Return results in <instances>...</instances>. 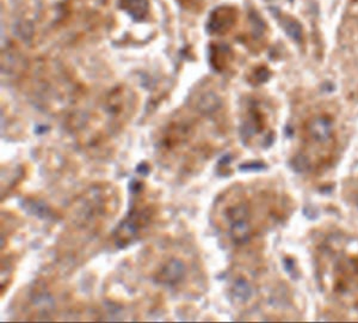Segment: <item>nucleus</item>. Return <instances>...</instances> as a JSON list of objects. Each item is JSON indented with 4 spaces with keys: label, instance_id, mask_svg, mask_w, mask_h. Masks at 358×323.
I'll use <instances>...</instances> for the list:
<instances>
[{
    "label": "nucleus",
    "instance_id": "nucleus-2",
    "mask_svg": "<svg viewBox=\"0 0 358 323\" xmlns=\"http://www.w3.org/2000/svg\"><path fill=\"white\" fill-rule=\"evenodd\" d=\"M306 135L312 143L329 146L334 143V125L326 115H315L306 125Z\"/></svg>",
    "mask_w": 358,
    "mask_h": 323
},
{
    "label": "nucleus",
    "instance_id": "nucleus-5",
    "mask_svg": "<svg viewBox=\"0 0 358 323\" xmlns=\"http://www.w3.org/2000/svg\"><path fill=\"white\" fill-rule=\"evenodd\" d=\"M282 28L285 29V33L288 34L295 42H301L303 39V33H302V27L296 20L290 18V17L282 16L281 20Z\"/></svg>",
    "mask_w": 358,
    "mask_h": 323
},
{
    "label": "nucleus",
    "instance_id": "nucleus-6",
    "mask_svg": "<svg viewBox=\"0 0 358 323\" xmlns=\"http://www.w3.org/2000/svg\"><path fill=\"white\" fill-rule=\"evenodd\" d=\"M233 294L236 296V299H239L241 302H246V301L250 299L251 295H252V291H251V287H250L246 280L239 279V280H236V284H234Z\"/></svg>",
    "mask_w": 358,
    "mask_h": 323
},
{
    "label": "nucleus",
    "instance_id": "nucleus-9",
    "mask_svg": "<svg viewBox=\"0 0 358 323\" xmlns=\"http://www.w3.org/2000/svg\"><path fill=\"white\" fill-rule=\"evenodd\" d=\"M357 206H358V194H357Z\"/></svg>",
    "mask_w": 358,
    "mask_h": 323
},
{
    "label": "nucleus",
    "instance_id": "nucleus-8",
    "mask_svg": "<svg viewBox=\"0 0 358 323\" xmlns=\"http://www.w3.org/2000/svg\"><path fill=\"white\" fill-rule=\"evenodd\" d=\"M138 172H140V174H143V175H147L148 172H150V169H148V167H147L146 164L143 163L138 165Z\"/></svg>",
    "mask_w": 358,
    "mask_h": 323
},
{
    "label": "nucleus",
    "instance_id": "nucleus-3",
    "mask_svg": "<svg viewBox=\"0 0 358 323\" xmlns=\"http://www.w3.org/2000/svg\"><path fill=\"white\" fill-rule=\"evenodd\" d=\"M236 11L233 8H219L209 18L208 29L213 34L226 33L236 22Z\"/></svg>",
    "mask_w": 358,
    "mask_h": 323
},
{
    "label": "nucleus",
    "instance_id": "nucleus-4",
    "mask_svg": "<svg viewBox=\"0 0 358 323\" xmlns=\"http://www.w3.org/2000/svg\"><path fill=\"white\" fill-rule=\"evenodd\" d=\"M184 275V265L178 260H172L159 274L158 280L166 285H175Z\"/></svg>",
    "mask_w": 358,
    "mask_h": 323
},
{
    "label": "nucleus",
    "instance_id": "nucleus-7",
    "mask_svg": "<svg viewBox=\"0 0 358 323\" xmlns=\"http://www.w3.org/2000/svg\"><path fill=\"white\" fill-rule=\"evenodd\" d=\"M129 188H131V192L138 193L140 189L143 188V186H141V184H138V181L133 180L129 184Z\"/></svg>",
    "mask_w": 358,
    "mask_h": 323
},
{
    "label": "nucleus",
    "instance_id": "nucleus-1",
    "mask_svg": "<svg viewBox=\"0 0 358 323\" xmlns=\"http://www.w3.org/2000/svg\"><path fill=\"white\" fill-rule=\"evenodd\" d=\"M227 217L229 221V233L233 241L238 245L248 242L251 236V225L250 212L246 204L241 202L233 206L232 209H228Z\"/></svg>",
    "mask_w": 358,
    "mask_h": 323
}]
</instances>
